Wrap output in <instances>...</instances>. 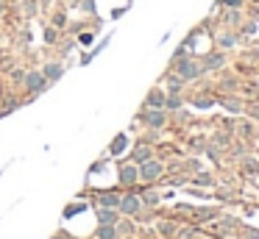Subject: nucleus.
<instances>
[{
	"mask_svg": "<svg viewBox=\"0 0 259 239\" xmlns=\"http://www.w3.org/2000/svg\"><path fill=\"white\" fill-rule=\"evenodd\" d=\"M25 89H28L31 94H39L48 89V78L42 75V72H25Z\"/></svg>",
	"mask_w": 259,
	"mask_h": 239,
	"instance_id": "1",
	"label": "nucleus"
},
{
	"mask_svg": "<svg viewBox=\"0 0 259 239\" xmlns=\"http://www.w3.org/2000/svg\"><path fill=\"white\" fill-rule=\"evenodd\" d=\"M159 172H162V164H156V161H142L140 175L145 178V181H153V178H159Z\"/></svg>",
	"mask_w": 259,
	"mask_h": 239,
	"instance_id": "2",
	"label": "nucleus"
},
{
	"mask_svg": "<svg viewBox=\"0 0 259 239\" xmlns=\"http://www.w3.org/2000/svg\"><path fill=\"white\" fill-rule=\"evenodd\" d=\"M140 198H134V195H125V198H120V211H125V214H137L140 211Z\"/></svg>",
	"mask_w": 259,
	"mask_h": 239,
	"instance_id": "3",
	"label": "nucleus"
},
{
	"mask_svg": "<svg viewBox=\"0 0 259 239\" xmlns=\"http://www.w3.org/2000/svg\"><path fill=\"white\" fill-rule=\"evenodd\" d=\"M42 75L48 78V83H53V81H59V78L64 75V67H62V64H45Z\"/></svg>",
	"mask_w": 259,
	"mask_h": 239,
	"instance_id": "4",
	"label": "nucleus"
},
{
	"mask_svg": "<svg viewBox=\"0 0 259 239\" xmlns=\"http://www.w3.org/2000/svg\"><path fill=\"white\" fill-rule=\"evenodd\" d=\"M179 72H181V78H184V81H190V78H195L198 72H201V67L192 64V61H181V64H179Z\"/></svg>",
	"mask_w": 259,
	"mask_h": 239,
	"instance_id": "5",
	"label": "nucleus"
},
{
	"mask_svg": "<svg viewBox=\"0 0 259 239\" xmlns=\"http://www.w3.org/2000/svg\"><path fill=\"white\" fill-rule=\"evenodd\" d=\"M145 122L151 128H162L164 125V114L159 109H151V111H145Z\"/></svg>",
	"mask_w": 259,
	"mask_h": 239,
	"instance_id": "6",
	"label": "nucleus"
},
{
	"mask_svg": "<svg viewBox=\"0 0 259 239\" xmlns=\"http://www.w3.org/2000/svg\"><path fill=\"white\" fill-rule=\"evenodd\" d=\"M98 220H101V225H114V222H117V214H114L112 209H101L98 211Z\"/></svg>",
	"mask_w": 259,
	"mask_h": 239,
	"instance_id": "7",
	"label": "nucleus"
},
{
	"mask_svg": "<svg viewBox=\"0 0 259 239\" xmlns=\"http://www.w3.org/2000/svg\"><path fill=\"white\" fill-rule=\"evenodd\" d=\"M101 206H103V209H117L120 198H117V195H112V192H103L101 195Z\"/></svg>",
	"mask_w": 259,
	"mask_h": 239,
	"instance_id": "8",
	"label": "nucleus"
},
{
	"mask_svg": "<svg viewBox=\"0 0 259 239\" xmlns=\"http://www.w3.org/2000/svg\"><path fill=\"white\" fill-rule=\"evenodd\" d=\"M95 236L98 239H117V228H114V225H101Z\"/></svg>",
	"mask_w": 259,
	"mask_h": 239,
	"instance_id": "9",
	"label": "nucleus"
},
{
	"mask_svg": "<svg viewBox=\"0 0 259 239\" xmlns=\"http://www.w3.org/2000/svg\"><path fill=\"white\" fill-rule=\"evenodd\" d=\"M148 106H151V109H162V106H164V94L153 89V92L148 94Z\"/></svg>",
	"mask_w": 259,
	"mask_h": 239,
	"instance_id": "10",
	"label": "nucleus"
},
{
	"mask_svg": "<svg viewBox=\"0 0 259 239\" xmlns=\"http://www.w3.org/2000/svg\"><path fill=\"white\" fill-rule=\"evenodd\" d=\"M134 178H137L134 167H123V170H120V181H123V183H134Z\"/></svg>",
	"mask_w": 259,
	"mask_h": 239,
	"instance_id": "11",
	"label": "nucleus"
},
{
	"mask_svg": "<svg viewBox=\"0 0 259 239\" xmlns=\"http://www.w3.org/2000/svg\"><path fill=\"white\" fill-rule=\"evenodd\" d=\"M148 156H151V153H148V148H137L134 150V161H148Z\"/></svg>",
	"mask_w": 259,
	"mask_h": 239,
	"instance_id": "12",
	"label": "nucleus"
},
{
	"mask_svg": "<svg viewBox=\"0 0 259 239\" xmlns=\"http://www.w3.org/2000/svg\"><path fill=\"white\" fill-rule=\"evenodd\" d=\"M123 145H125V136H117V139H114V142H112V153L117 156L120 150H123Z\"/></svg>",
	"mask_w": 259,
	"mask_h": 239,
	"instance_id": "13",
	"label": "nucleus"
},
{
	"mask_svg": "<svg viewBox=\"0 0 259 239\" xmlns=\"http://www.w3.org/2000/svg\"><path fill=\"white\" fill-rule=\"evenodd\" d=\"M223 64V56H212V59L206 61V67H220Z\"/></svg>",
	"mask_w": 259,
	"mask_h": 239,
	"instance_id": "14",
	"label": "nucleus"
},
{
	"mask_svg": "<svg viewBox=\"0 0 259 239\" xmlns=\"http://www.w3.org/2000/svg\"><path fill=\"white\" fill-rule=\"evenodd\" d=\"M164 106H170V109H179V106H181V100L173 94V98H167V100H164Z\"/></svg>",
	"mask_w": 259,
	"mask_h": 239,
	"instance_id": "15",
	"label": "nucleus"
},
{
	"mask_svg": "<svg viewBox=\"0 0 259 239\" xmlns=\"http://www.w3.org/2000/svg\"><path fill=\"white\" fill-rule=\"evenodd\" d=\"M45 39H48V42H56V31H53V28H48V31H45Z\"/></svg>",
	"mask_w": 259,
	"mask_h": 239,
	"instance_id": "16",
	"label": "nucleus"
},
{
	"mask_svg": "<svg viewBox=\"0 0 259 239\" xmlns=\"http://www.w3.org/2000/svg\"><path fill=\"white\" fill-rule=\"evenodd\" d=\"M81 9H84V11H95V3H92V0H84V3H81Z\"/></svg>",
	"mask_w": 259,
	"mask_h": 239,
	"instance_id": "17",
	"label": "nucleus"
},
{
	"mask_svg": "<svg viewBox=\"0 0 259 239\" xmlns=\"http://www.w3.org/2000/svg\"><path fill=\"white\" fill-rule=\"evenodd\" d=\"M226 6H240V0H223Z\"/></svg>",
	"mask_w": 259,
	"mask_h": 239,
	"instance_id": "18",
	"label": "nucleus"
},
{
	"mask_svg": "<svg viewBox=\"0 0 259 239\" xmlns=\"http://www.w3.org/2000/svg\"><path fill=\"white\" fill-rule=\"evenodd\" d=\"M0 11H3V0H0Z\"/></svg>",
	"mask_w": 259,
	"mask_h": 239,
	"instance_id": "19",
	"label": "nucleus"
}]
</instances>
